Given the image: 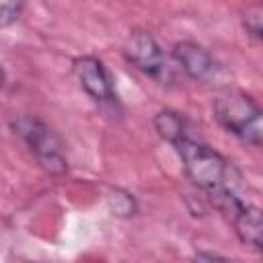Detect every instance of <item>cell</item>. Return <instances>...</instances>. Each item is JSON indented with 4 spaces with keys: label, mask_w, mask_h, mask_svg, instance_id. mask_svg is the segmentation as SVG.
<instances>
[{
    "label": "cell",
    "mask_w": 263,
    "mask_h": 263,
    "mask_svg": "<svg viewBox=\"0 0 263 263\" xmlns=\"http://www.w3.org/2000/svg\"><path fill=\"white\" fill-rule=\"evenodd\" d=\"M107 203H109V210L113 212V216H119V218H127V216H134L136 214V199L132 193L123 191V189H109V195H107Z\"/></svg>",
    "instance_id": "obj_9"
},
{
    "label": "cell",
    "mask_w": 263,
    "mask_h": 263,
    "mask_svg": "<svg viewBox=\"0 0 263 263\" xmlns=\"http://www.w3.org/2000/svg\"><path fill=\"white\" fill-rule=\"evenodd\" d=\"M191 263H234V261H230V259H226V257H222V255H218V253L199 251V253L193 255V261H191Z\"/></svg>",
    "instance_id": "obj_12"
},
{
    "label": "cell",
    "mask_w": 263,
    "mask_h": 263,
    "mask_svg": "<svg viewBox=\"0 0 263 263\" xmlns=\"http://www.w3.org/2000/svg\"><path fill=\"white\" fill-rule=\"evenodd\" d=\"M154 129L158 132V136L166 142H171L173 146L187 136V119L179 113V111H173V109H162L154 115Z\"/></svg>",
    "instance_id": "obj_8"
},
{
    "label": "cell",
    "mask_w": 263,
    "mask_h": 263,
    "mask_svg": "<svg viewBox=\"0 0 263 263\" xmlns=\"http://www.w3.org/2000/svg\"><path fill=\"white\" fill-rule=\"evenodd\" d=\"M218 123L238 140L263 146V107L240 90H222L214 99Z\"/></svg>",
    "instance_id": "obj_2"
},
{
    "label": "cell",
    "mask_w": 263,
    "mask_h": 263,
    "mask_svg": "<svg viewBox=\"0 0 263 263\" xmlns=\"http://www.w3.org/2000/svg\"><path fill=\"white\" fill-rule=\"evenodd\" d=\"M242 27L249 35L263 41V4H253L242 10Z\"/></svg>",
    "instance_id": "obj_10"
},
{
    "label": "cell",
    "mask_w": 263,
    "mask_h": 263,
    "mask_svg": "<svg viewBox=\"0 0 263 263\" xmlns=\"http://www.w3.org/2000/svg\"><path fill=\"white\" fill-rule=\"evenodd\" d=\"M72 72L78 86L99 105H115L117 95L107 66L97 55H78L72 62Z\"/></svg>",
    "instance_id": "obj_5"
},
{
    "label": "cell",
    "mask_w": 263,
    "mask_h": 263,
    "mask_svg": "<svg viewBox=\"0 0 263 263\" xmlns=\"http://www.w3.org/2000/svg\"><path fill=\"white\" fill-rule=\"evenodd\" d=\"M173 60L179 70H183L189 78L208 82L218 74V62L214 55L195 41H177L173 45Z\"/></svg>",
    "instance_id": "obj_6"
},
{
    "label": "cell",
    "mask_w": 263,
    "mask_h": 263,
    "mask_svg": "<svg viewBox=\"0 0 263 263\" xmlns=\"http://www.w3.org/2000/svg\"><path fill=\"white\" fill-rule=\"evenodd\" d=\"M10 129L25 144L35 162L49 175H64L68 168L64 142L55 129L37 115L21 113L10 117Z\"/></svg>",
    "instance_id": "obj_1"
},
{
    "label": "cell",
    "mask_w": 263,
    "mask_h": 263,
    "mask_svg": "<svg viewBox=\"0 0 263 263\" xmlns=\"http://www.w3.org/2000/svg\"><path fill=\"white\" fill-rule=\"evenodd\" d=\"M230 222L234 226L236 236L247 247H251L253 251L263 255V210L242 203L230 216Z\"/></svg>",
    "instance_id": "obj_7"
},
{
    "label": "cell",
    "mask_w": 263,
    "mask_h": 263,
    "mask_svg": "<svg viewBox=\"0 0 263 263\" xmlns=\"http://www.w3.org/2000/svg\"><path fill=\"white\" fill-rule=\"evenodd\" d=\"M175 150L183 162L185 175L195 187L203 191L224 187L228 177V162L218 150H214L208 144L195 142L191 138L177 142Z\"/></svg>",
    "instance_id": "obj_3"
},
{
    "label": "cell",
    "mask_w": 263,
    "mask_h": 263,
    "mask_svg": "<svg viewBox=\"0 0 263 263\" xmlns=\"http://www.w3.org/2000/svg\"><path fill=\"white\" fill-rule=\"evenodd\" d=\"M21 12H23V4L21 2H2L0 4V27L6 29L12 23H16Z\"/></svg>",
    "instance_id": "obj_11"
},
{
    "label": "cell",
    "mask_w": 263,
    "mask_h": 263,
    "mask_svg": "<svg viewBox=\"0 0 263 263\" xmlns=\"http://www.w3.org/2000/svg\"><path fill=\"white\" fill-rule=\"evenodd\" d=\"M123 55L136 70L160 84H168L177 76L173 55L168 58L148 31H132L123 43Z\"/></svg>",
    "instance_id": "obj_4"
}]
</instances>
